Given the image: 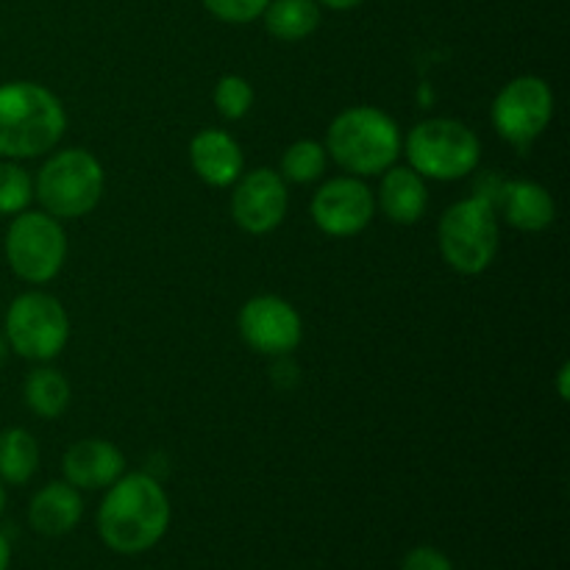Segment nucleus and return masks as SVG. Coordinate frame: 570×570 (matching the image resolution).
Here are the masks:
<instances>
[{"label": "nucleus", "mask_w": 570, "mask_h": 570, "mask_svg": "<svg viewBox=\"0 0 570 570\" xmlns=\"http://www.w3.org/2000/svg\"><path fill=\"white\" fill-rule=\"evenodd\" d=\"M170 501L148 473H122L98 510V534L117 554H142L165 538Z\"/></svg>", "instance_id": "f257e3e1"}, {"label": "nucleus", "mask_w": 570, "mask_h": 570, "mask_svg": "<svg viewBox=\"0 0 570 570\" xmlns=\"http://www.w3.org/2000/svg\"><path fill=\"white\" fill-rule=\"evenodd\" d=\"M568 376H570V365L566 362V365L560 367V399L568 401Z\"/></svg>", "instance_id": "cd10ccee"}, {"label": "nucleus", "mask_w": 570, "mask_h": 570, "mask_svg": "<svg viewBox=\"0 0 570 570\" xmlns=\"http://www.w3.org/2000/svg\"><path fill=\"white\" fill-rule=\"evenodd\" d=\"M189 161L200 181L209 187H232L243 176V150L232 134L220 128H204L189 142Z\"/></svg>", "instance_id": "2eb2a0df"}, {"label": "nucleus", "mask_w": 570, "mask_h": 570, "mask_svg": "<svg viewBox=\"0 0 570 570\" xmlns=\"http://www.w3.org/2000/svg\"><path fill=\"white\" fill-rule=\"evenodd\" d=\"M6 259L22 282H50L67 259L65 228L48 212H20L6 232Z\"/></svg>", "instance_id": "6e6552de"}, {"label": "nucleus", "mask_w": 570, "mask_h": 570, "mask_svg": "<svg viewBox=\"0 0 570 570\" xmlns=\"http://www.w3.org/2000/svg\"><path fill=\"white\" fill-rule=\"evenodd\" d=\"M482 195L518 232H546L557 217V204L551 193L534 181H504L495 193Z\"/></svg>", "instance_id": "ddd939ff"}, {"label": "nucleus", "mask_w": 570, "mask_h": 570, "mask_svg": "<svg viewBox=\"0 0 570 570\" xmlns=\"http://www.w3.org/2000/svg\"><path fill=\"white\" fill-rule=\"evenodd\" d=\"M9 562H11V546L9 540L0 534V570H9Z\"/></svg>", "instance_id": "bb28decb"}, {"label": "nucleus", "mask_w": 570, "mask_h": 570, "mask_svg": "<svg viewBox=\"0 0 570 570\" xmlns=\"http://www.w3.org/2000/svg\"><path fill=\"white\" fill-rule=\"evenodd\" d=\"M26 404L33 415L53 421L70 404V384L53 367H39L26 379Z\"/></svg>", "instance_id": "aec40b11"}, {"label": "nucleus", "mask_w": 570, "mask_h": 570, "mask_svg": "<svg viewBox=\"0 0 570 570\" xmlns=\"http://www.w3.org/2000/svg\"><path fill=\"white\" fill-rule=\"evenodd\" d=\"M499 237V212L484 195L456 200L440 217V254L462 276H476L493 265Z\"/></svg>", "instance_id": "20e7f679"}, {"label": "nucleus", "mask_w": 570, "mask_h": 570, "mask_svg": "<svg viewBox=\"0 0 570 570\" xmlns=\"http://www.w3.org/2000/svg\"><path fill=\"white\" fill-rule=\"evenodd\" d=\"M326 150L354 176H376L401 154V134L393 117L376 106H354L328 126Z\"/></svg>", "instance_id": "7ed1b4c3"}, {"label": "nucleus", "mask_w": 570, "mask_h": 570, "mask_svg": "<svg viewBox=\"0 0 570 570\" xmlns=\"http://www.w3.org/2000/svg\"><path fill=\"white\" fill-rule=\"evenodd\" d=\"M33 198V181L28 170L14 161H0V215H20Z\"/></svg>", "instance_id": "4be33fe9"}, {"label": "nucleus", "mask_w": 570, "mask_h": 570, "mask_svg": "<svg viewBox=\"0 0 570 570\" xmlns=\"http://www.w3.org/2000/svg\"><path fill=\"white\" fill-rule=\"evenodd\" d=\"M554 117V92L540 76H518L495 95L493 126L501 139L527 150Z\"/></svg>", "instance_id": "1a4fd4ad"}, {"label": "nucleus", "mask_w": 570, "mask_h": 570, "mask_svg": "<svg viewBox=\"0 0 570 570\" xmlns=\"http://www.w3.org/2000/svg\"><path fill=\"white\" fill-rule=\"evenodd\" d=\"M265 26L282 42H301L321 26V6L315 0H271Z\"/></svg>", "instance_id": "a211bd4d"}, {"label": "nucleus", "mask_w": 570, "mask_h": 570, "mask_svg": "<svg viewBox=\"0 0 570 570\" xmlns=\"http://www.w3.org/2000/svg\"><path fill=\"white\" fill-rule=\"evenodd\" d=\"M67 115L42 83L11 81L0 87V156L33 159L59 145Z\"/></svg>", "instance_id": "f03ea898"}, {"label": "nucleus", "mask_w": 570, "mask_h": 570, "mask_svg": "<svg viewBox=\"0 0 570 570\" xmlns=\"http://www.w3.org/2000/svg\"><path fill=\"white\" fill-rule=\"evenodd\" d=\"M271 0H204L206 9L223 22H234V26H245L265 14Z\"/></svg>", "instance_id": "b1692460"}, {"label": "nucleus", "mask_w": 570, "mask_h": 570, "mask_svg": "<svg viewBox=\"0 0 570 570\" xmlns=\"http://www.w3.org/2000/svg\"><path fill=\"white\" fill-rule=\"evenodd\" d=\"M239 334L265 356H287L304 337V323L295 306L278 295H256L239 309Z\"/></svg>", "instance_id": "9d476101"}, {"label": "nucleus", "mask_w": 570, "mask_h": 570, "mask_svg": "<svg viewBox=\"0 0 570 570\" xmlns=\"http://www.w3.org/2000/svg\"><path fill=\"white\" fill-rule=\"evenodd\" d=\"M3 507H6V490L3 484H0V512H3Z\"/></svg>", "instance_id": "c756f323"}, {"label": "nucleus", "mask_w": 570, "mask_h": 570, "mask_svg": "<svg viewBox=\"0 0 570 570\" xmlns=\"http://www.w3.org/2000/svg\"><path fill=\"white\" fill-rule=\"evenodd\" d=\"M6 356H9V340H6V334L0 332V365H3Z\"/></svg>", "instance_id": "c85d7f7f"}, {"label": "nucleus", "mask_w": 570, "mask_h": 570, "mask_svg": "<svg viewBox=\"0 0 570 570\" xmlns=\"http://www.w3.org/2000/svg\"><path fill=\"white\" fill-rule=\"evenodd\" d=\"M6 340L22 360L48 362L65 351L70 340V317L48 293H22L6 312Z\"/></svg>", "instance_id": "0eeeda50"}, {"label": "nucleus", "mask_w": 570, "mask_h": 570, "mask_svg": "<svg viewBox=\"0 0 570 570\" xmlns=\"http://www.w3.org/2000/svg\"><path fill=\"white\" fill-rule=\"evenodd\" d=\"M39 468V445L26 429H6L0 434V479L9 484H26Z\"/></svg>", "instance_id": "6ab92c4d"}, {"label": "nucleus", "mask_w": 570, "mask_h": 570, "mask_svg": "<svg viewBox=\"0 0 570 570\" xmlns=\"http://www.w3.org/2000/svg\"><path fill=\"white\" fill-rule=\"evenodd\" d=\"M215 106L226 120H239L254 106V87L243 76H223L215 87Z\"/></svg>", "instance_id": "5701e85b"}, {"label": "nucleus", "mask_w": 570, "mask_h": 570, "mask_svg": "<svg viewBox=\"0 0 570 570\" xmlns=\"http://www.w3.org/2000/svg\"><path fill=\"white\" fill-rule=\"evenodd\" d=\"M81 493L70 482H50L31 499L28 523H31L33 532L45 534V538H61V534L76 529V523L81 521Z\"/></svg>", "instance_id": "dca6fc26"}, {"label": "nucleus", "mask_w": 570, "mask_h": 570, "mask_svg": "<svg viewBox=\"0 0 570 570\" xmlns=\"http://www.w3.org/2000/svg\"><path fill=\"white\" fill-rule=\"evenodd\" d=\"M482 145L479 137L460 120L432 117L412 128L406 137V159L412 170L438 181H456L476 170Z\"/></svg>", "instance_id": "423d86ee"}, {"label": "nucleus", "mask_w": 570, "mask_h": 570, "mask_svg": "<svg viewBox=\"0 0 570 570\" xmlns=\"http://www.w3.org/2000/svg\"><path fill=\"white\" fill-rule=\"evenodd\" d=\"M104 184V167L89 150H59L39 170L37 198L50 217L76 220L100 204Z\"/></svg>", "instance_id": "39448f33"}, {"label": "nucleus", "mask_w": 570, "mask_h": 570, "mask_svg": "<svg viewBox=\"0 0 570 570\" xmlns=\"http://www.w3.org/2000/svg\"><path fill=\"white\" fill-rule=\"evenodd\" d=\"M323 6H328V9L334 11H345V9H354V6H360L362 0H321Z\"/></svg>", "instance_id": "a878e982"}, {"label": "nucleus", "mask_w": 570, "mask_h": 570, "mask_svg": "<svg viewBox=\"0 0 570 570\" xmlns=\"http://www.w3.org/2000/svg\"><path fill=\"white\" fill-rule=\"evenodd\" d=\"M326 170V148L315 139H298L282 156V176L295 184H312Z\"/></svg>", "instance_id": "412c9836"}, {"label": "nucleus", "mask_w": 570, "mask_h": 570, "mask_svg": "<svg viewBox=\"0 0 570 570\" xmlns=\"http://www.w3.org/2000/svg\"><path fill=\"white\" fill-rule=\"evenodd\" d=\"M232 195V217L243 232L271 234L287 215V184L271 167L239 176Z\"/></svg>", "instance_id": "f8f14e48"}, {"label": "nucleus", "mask_w": 570, "mask_h": 570, "mask_svg": "<svg viewBox=\"0 0 570 570\" xmlns=\"http://www.w3.org/2000/svg\"><path fill=\"white\" fill-rule=\"evenodd\" d=\"M122 473H126V460L109 440H81L72 443L65 454V476L76 490L111 488Z\"/></svg>", "instance_id": "4468645a"}, {"label": "nucleus", "mask_w": 570, "mask_h": 570, "mask_svg": "<svg viewBox=\"0 0 570 570\" xmlns=\"http://www.w3.org/2000/svg\"><path fill=\"white\" fill-rule=\"evenodd\" d=\"M379 206L387 220L399 223V226H415L426 215L429 206V193L421 173H415L412 167H387L382 189H379Z\"/></svg>", "instance_id": "f3484780"}, {"label": "nucleus", "mask_w": 570, "mask_h": 570, "mask_svg": "<svg viewBox=\"0 0 570 570\" xmlns=\"http://www.w3.org/2000/svg\"><path fill=\"white\" fill-rule=\"evenodd\" d=\"M376 212L371 187L360 178H332L312 198V220L328 237H354L365 232Z\"/></svg>", "instance_id": "9b49d317"}, {"label": "nucleus", "mask_w": 570, "mask_h": 570, "mask_svg": "<svg viewBox=\"0 0 570 570\" xmlns=\"http://www.w3.org/2000/svg\"><path fill=\"white\" fill-rule=\"evenodd\" d=\"M404 570H454V566H451L443 551L432 549V546H421V549H412L404 557Z\"/></svg>", "instance_id": "393cba45"}]
</instances>
